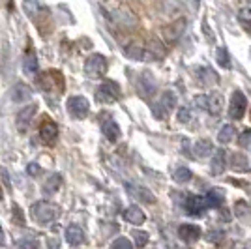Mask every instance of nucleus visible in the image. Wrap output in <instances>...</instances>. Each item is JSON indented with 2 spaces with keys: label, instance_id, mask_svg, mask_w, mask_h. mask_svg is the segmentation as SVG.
<instances>
[{
  "label": "nucleus",
  "instance_id": "obj_1",
  "mask_svg": "<svg viewBox=\"0 0 251 249\" xmlns=\"http://www.w3.org/2000/svg\"><path fill=\"white\" fill-rule=\"evenodd\" d=\"M100 6H101L105 17L118 26H133L135 25V17L126 6V0H100Z\"/></svg>",
  "mask_w": 251,
  "mask_h": 249
},
{
  "label": "nucleus",
  "instance_id": "obj_2",
  "mask_svg": "<svg viewBox=\"0 0 251 249\" xmlns=\"http://www.w3.org/2000/svg\"><path fill=\"white\" fill-rule=\"evenodd\" d=\"M30 216L38 225H51L60 218V208L49 200H40L30 208Z\"/></svg>",
  "mask_w": 251,
  "mask_h": 249
},
{
  "label": "nucleus",
  "instance_id": "obj_3",
  "mask_svg": "<svg viewBox=\"0 0 251 249\" xmlns=\"http://www.w3.org/2000/svg\"><path fill=\"white\" fill-rule=\"evenodd\" d=\"M120 84L116 83V81H111V79H107L103 83L100 84V88L96 90V100L100 101V103H115L116 100L120 98Z\"/></svg>",
  "mask_w": 251,
  "mask_h": 249
},
{
  "label": "nucleus",
  "instance_id": "obj_4",
  "mask_svg": "<svg viewBox=\"0 0 251 249\" xmlns=\"http://www.w3.org/2000/svg\"><path fill=\"white\" fill-rule=\"evenodd\" d=\"M105 72H107V58L100 52H94L86 58L84 62V73L92 79H98V77H103Z\"/></svg>",
  "mask_w": 251,
  "mask_h": 249
},
{
  "label": "nucleus",
  "instance_id": "obj_5",
  "mask_svg": "<svg viewBox=\"0 0 251 249\" xmlns=\"http://www.w3.org/2000/svg\"><path fill=\"white\" fill-rule=\"evenodd\" d=\"M38 81H40V84H42V88L45 92H51V90H54V92L58 94L64 92V77L62 73L56 72V70L45 72Z\"/></svg>",
  "mask_w": 251,
  "mask_h": 249
},
{
  "label": "nucleus",
  "instance_id": "obj_6",
  "mask_svg": "<svg viewBox=\"0 0 251 249\" xmlns=\"http://www.w3.org/2000/svg\"><path fill=\"white\" fill-rule=\"evenodd\" d=\"M66 107H68V113L77 120H83V118H86V114L90 113V103L84 96H72L68 100Z\"/></svg>",
  "mask_w": 251,
  "mask_h": 249
},
{
  "label": "nucleus",
  "instance_id": "obj_7",
  "mask_svg": "<svg viewBox=\"0 0 251 249\" xmlns=\"http://www.w3.org/2000/svg\"><path fill=\"white\" fill-rule=\"evenodd\" d=\"M246 109H248V98H246V94L240 92V90H234L232 96H230L229 116L232 120H240L242 116L246 114Z\"/></svg>",
  "mask_w": 251,
  "mask_h": 249
},
{
  "label": "nucleus",
  "instance_id": "obj_8",
  "mask_svg": "<svg viewBox=\"0 0 251 249\" xmlns=\"http://www.w3.org/2000/svg\"><path fill=\"white\" fill-rule=\"evenodd\" d=\"M186 30V19L182 17V19H176L175 23H171L167 25L163 30H161V38H163V43H169V45H173V43H176L180 40V36L184 34Z\"/></svg>",
  "mask_w": 251,
  "mask_h": 249
},
{
  "label": "nucleus",
  "instance_id": "obj_9",
  "mask_svg": "<svg viewBox=\"0 0 251 249\" xmlns=\"http://www.w3.org/2000/svg\"><path fill=\"white\" fill-rule=\"evenodd\" d=\"M175 107H176V96H175V92L167 90V92H163L159 103L152 105V111H154V116H156V118H165L169 111H173Z\"/></svg>",
  "mask_w": 251,
  "mask_h": 249
},
{
  "label": "nucleus",
  "instance_id": "obj_10",
  "mask_svg": "<svg viewBox=\"0 0 251 249\" xmlns=\"http://www.w3.org/2000/svg\"><path fill=\"white\" fill-rule=\"evenodd\" d=\"M137 86H139V94H141L143 98H152V96L156 94V88H157L156 79H154V75L148 72V70L139 75Z\"/></svg>",
  "mask_w": 251,
  "mask_h": 249
},
{
  "label": "nucleus",
  "instance_id": "obj_11",
  "mask_svg": "<svg viewBox=\"0 0 251 249\" xmlns=\"http://www.w3.org/2000/svg\"><path fill=\"white\" fill-rule=\"evenodd\" d=\"M195 77H197L199 86H216V84L220 83V75L214 72L212 68H206V66H199L195 70Z\"/></svg>",
  "mask_w": 251,
  "mask_h": 249
},
{
  "label": "nucleus",
  "instance_id": "obj_12",
  "mask_svg": "<svg viewBox=\"0 0 251 249\" xmlns=\"http://www.w3.org/2000/svg\"><path fill=\"white\" fill-rule=\"evenodd\" d=\"M126 189L131 197H135V200L143 202V204H154L156 202V197L150 193V189L143 186H137V184H126Z\"/></svg>",
  "mask_w": 251,
  "mask_h": 249
},
{
  "label": "nucleus",
  "instance_id": "obj_13",
  "mask_svg": "<svg viewBox=\"0 0 251 249\" xmlns=\"http://www.w3.org/2000/svg\"><path fill=\"white\" fill-rule=\"evenodd\" d=\"M36 113H38V105L30 103V105H26L25 109H21L19 114L15 116V122H17V127H19V131H21V133L26 131V127L30 125L32 118H34V114Z\"/></svg>",
  "mask_w": 251,
  "mask_h": 249
},
{
  "label": "nucleus",
  "instance_id": "obj_14",
  "mask_svg": "<svg viewBox=\"0 0 251 249\" xmlns=\"http://www.w3.org/2000/svg\"><path fill=\"white\" fill-rule=\"evenodd\" d=\"M101 131H103L105 139L111 141V143H116L118 137H120V127H118V124L109 116V113H105V118H103V122H101Z\"/></svg>",
  "mask_w": 251,
  "mask_h": 249
},
{
  "label": "nucleus",
  "instance_id": "obj_15",
  "mask_svg": "<svg viewBox=\"0 0 251 249\" xmlns=\"http://www.w3.org/2000/svg\"><path fill=\"white\" fill-rule=\"evenodd\" d=\"M184 208L189 216H201L208 208V202H206V197H188L184 202Z\"/></svg>",
  "mask_w": 251,
  "mask_h": 249
},
{
  "label": "nucleus",
  "instance_id": "obj_16",
  "mask_svg": "<svg viewBox=\"0 0 251 249\" xmlns=\"http://www.w3.org/2000/svg\"><path fill=\"white\" fill-rule=\"evenodd\" d=\"M40 137H42V141L45 145H52L56 141V137H58V125L54 124L52 120L42 122V125H40Z\"/></svg>",
  "mask_w": 251,
  "mask_h": 249
},
{
  "label": "nucleus",
  "instance_id": "obj_17",
  "mask_svg": "<svg viewBox=\"0 0 251 249\" xmlns=\"http://www.w3.org/2000/svg\"><path fill=\"white\" fill-rule=\"evenodd\" d=\"M124 54L131 60H150V54H148V49L143 47L141 43L131 42L129 45L124 47Z\"/></svg>",
  "mask_w": 251,
  "mask_h": 249
},
{
  "label": "nucleus",
  "instance_id": "obj_18",
  "mask_svg": "<svg viewBox=\"0 0 251 249\" xmlns=\"http://www.w3.org/2000/svg\"><path fill=\"white\" fill-rule=\"evenodd\" d=\"M201 234H202V230H201L199 225H189V223H186V225H180L178 227V236H180V240H184L188 244L197 242L201 238Z\"/></svg>",
  "mask_w": 251,
  "mask_h": 249
},
{
  "label": "nucleus",
  "instance_id": "obj_19",
  "mask_svg": "<svg viewBox=\"0 0 251 249\" xmlns=\"http://www.w3.org/2000/svg\"><path fill=\"white\" fill-rule=\"evenodd\" d=\"M225 167H227V152L225 150H216V154H214L212 161H210V173H212V176L223 174Z\"/></svg>",
  "mask_w": 251,
  "mask_h": 249
},
{
  "label": "nucleus",
  "instance_id": "obj_20",
  "mask_svg": "<svg viewBox=\"0 0 251 249\" xmlns=\"http://www.w3.org/2000/svg\"><path fill=\"white\" fill-rule=\"evenodd\" d=\"M66 240H68V244L74 246V248L81 246V244L84 242L83 228L79 227V225H70V227L66 228Z\"/></svg>",
  "mask_w": 251,
  "mask_h": 249
},
{
  "label": "nucleus",
  "instance_id": "obj_21",
  "mask_svg": "<svg viewBox=\"0 0 251 249\" xmlns=\"http://www.w3.org/2000/svg\"><path fill=\"white\" fill-rule=\"evenodd\" d=\"M234 216L240 219L244 225L251 227V204H248L246 200H238L234 204Z\"/></svg>",
  "mask_w": 251,
  "mask_h": 249
},
{
  "label": "nucleus",
  "instance_id": "obj_22",
  "mask_svg": "<svg viewBox=\"0 0 251 249\" xmlns=\"http://www.w3.org/2000/svg\"><path fill=\"white\" fill-rule=\"evenodd\" d=\"M230 169L236 171V173H248L250 171V161H248L246 154H240V152L230 154Z\"/></svg>",
  "mask_w": 251,
  "mask_h": 249
},
{
  "label": "nucleus",
  "instance_id": "obj_23",
  "mask_svg": "<svg viewBox=\"0 0 251 249\" xmlns=\"http://www.w3.org/2000/svg\"><path fill=\"white\" fill-rule=\"evenodd\" d=\"M124 219L127 221V223H131V225H143L145 223V212L141 210L139 206H129L127 210L124 212Z\"/></svg>",
  "mask_w": 251,
  "mask_h": 249
},
{
  "label": "nucleus",
  "instance_id": "obj_24",
  "mask_svg": "<svg viewBox=\"0 0 251 249\" xmlns=\"http://www.w3.org/2000/svg\"><path fill=\"white\" fill-rule=\"evenodd\" d=\"M60 187H62V176L60 174H51L45 180V184H43V195L52 197Z\"/></svg>",
  "mask_w": 251,
  "mask_h": 249
},
{
  "label": "nucleus",
  "instance_id": "obj_25",
  "mask_svg": "<svg viewBox=\"0 0 251 249\" xmlns=\"http://www.w3.org/2000/svg\"><path fill=\"white\" fill-rule=\"evenodd\" d=\"M223 105H225V101H223V96H221V94H218V92L208 94V107H206V111H208L210 114L220 116L221 111H223Z\"/></svg>",
  "mask_w": 251,
  "mask_h": 249
},
{
  "label": "nucleus",
  "instance_id": "obj_26",
  "mask_svg": "<svg viewBox=\"0 0 251 249\" xmlns=\"http://www.w3.org/2000/svg\"><path fill=\"white\" fill-rule=\"evenodd\" d=\"M11 98H13V101L15 103H21V101H26V100H30L32 98V90L26 86V84L23 83H17L15 84V88H13V92H11Z\"/></svg>",
  "mask_w": 251,
  "mask_h": 249
},
{
  "label": "nucleus",
  "instance_id": "obj_27",
  "mask_svg": "<svg viewBox=\"0 0 251 249\" xmlns=\"http://www.w3.org/2000/svg\"><path fill=\"white\" fill-rule=\"evenodd\" d=\"M212 150H214V145L210 143L208 139H201L193 145V154L197 157H208L212 154Z\"/></svg>",
  "mask_w": 251,
  "mask_h": 249
},
{
  "label": "nucleus",
  "instance_id": "obj_28",
  "mask_svg": "<svg viewBox=\"0 0 251 249\" xmlns=\"http://www.w3.org/2000/svg\"><path fill=\"white\" fill-rule=\"evenodd\" d=\"M223 200H225V195H223V191H221L220 187H214V189H210L208 195H206V202H208V208H221Z\"/></svg>",
  "mask_w": 251,
  "mask_h": 249
},
{
  "label": "nucleus",
  "instance_id": "obj_29",
  "mask_svg": "<svg viewBox=\"0 0 251 249\" xmlns=\"http://www.w3.org/2000/svg\"><path fill=\"white\" fill-rule=\"evenodd\" d=\"M23 70H25V73H28V75L38 72V58H36L34 51H28L25 54V58H23Z\"/></svg>",
  "mask_w": 251,
  "mask_h": 249
},
{
  "label": "nucleus",
  "instance_id": "obj_30",
  "mask_svg": "<svg viewBox=\"0 0 251 249\" xmlns=\"http://www.w3.org/2000/svg\"><path fill=\"white\" fill-rule=\"evenodd\" d=\"M232 137H234V125L225 124L220 129V133H218V141H220L221 145H227V143L232 141Z\"/></svg>",
  "mask_w": 251,
  "mask_h": 249
},
{
  "label": "nucleus",
  "instance_id": "obj_31",
  "mask_svg": "<svg viewBox=\"0 0 251 249\" xmlns=\"http://www.w3.org/2000/svg\"><path fill=\"white\" fill-rule=\"evenodd\" d=\"M173 178H175L176 184H186V182L191 180V171H189L188 167H178L176 171H175V174H173Z\"/></svg>",
  "mask_w": 251,
  "mask_h": 249
},
{
  "label": "nucleus",
  "instance_id": "obj_32",
  "mask_svg": "<svg viewBox=\"0 0 251 249\" xmlns=\"http://www.w3.org/2000/svg\"><path fill=\"white\" fill-rule=\"evenodd\" d=\"M216 58H218V64H220L221 68H225V70L230 68V54L225 47H220V49L216 51Z\"/></svg>",
  "mask_w": 251,
  "mask_h": 249
},
{
  "label": "nucleus",
  "instance_id": "obj_33",
  "mask_svg": "<svg viewBox=\"0 0 251 249\" xmlns=\"http://www.w3.org/2000/svg\"><path fill=\"white\" fill-rule=\"evenodd\" d=\"M23 8H25V13L28 15V17H36L38 13H40V4H38V0H25L23 2Z\"/></svg>",
  "mask_w": 251,
  "mask_h": 249
},
{
  "label": "nucleus",
  "instance_id": "obj_34",
  "mask_svg": "<svg viewBox=\"0 0 251 249\" xmlns=\"http://www.w3.org/2000/svg\"><path fill=\"white\" fill-rule=\"evenodd\" d=\"M131 236H133V242H135L137 248H145L148 244V234L145 230H133Z\"/></svg>",
  "mask_w": 251,
  "mask_h": 249
},
{
  "label": "nucleus",
  "instance_id": "obj_35",
  "mask_svg": "<svg viewBox=\"0 0 251 249\" xmlns=\"http://www.w3.org/2000/svg\"><path fill=\"white\" fill-rule=\"evenodd\" d=\"M111 249H133V244L127 238H124V236H120V238H116L111 244Z\"/></svg>",
  "mask_w": 251,
  "mask_h": 249
},
{
  "label": "nucleus",
  "instance_id": "obj_36",
  "mask_svg": "<svg viewBox=\"0 0 251 249\" xmlns=\"http://www.w3.org/2000/svg\"><path fill=\"white\" fill-rule=\"evenodd\" d=\"M238 19L244 23H251V2L246 4V6H242L240 10H238Z\"/></svg>",
  "mask_w": 251,
  "mask_h": 249
},
{
  "label": "nucleus",
  "instance_id": "obj_37",
  "mask_svg": "<svg viewBox=\"0 0 251 249\" xmlns=\"http://www.w3.org/2000/svg\"><path fill=\"white\" fill-rule=\"evenodd\" d=\"M19 249H38V238H34V236H28V238H25V240H21L19 244Z\"/></svg>",
  "mask_w": 251,
  "mask_h": 249
},
{
  "label": "nucleus",
  "instance_id": "obj_38",
  "mask_svg": "<svg viewBox=\"0 0 251 249\" xmlns=\"http://www.w3.org/2000/svg\"><path fill=\"white\" fill-rule=\"evenodd\" d=\"M176 118H178V122H180V124H188L189 120H191V114H189L188 107H180V109H178Z\"/></svg>",
  "mask_w": 251,
  "mask_h": 249
},
{
  "label": "nucleus",
  "instance_id": "obj_39",
  "mask_svg": "<svg viewBox=\"0 0 251 249\" xmlns=\"http://www.w3.org/2000/svg\"><path fill=\"white\" fill-rule=\"evenodd\" d=\"M238 145L244 146V148H251V129L242 131L240 137H238Z\"/></svg>",
  "mask_w": 251,
  "mask_h": 249
},
{
  "label": "nucleus",
  "instance_id": "obj_40",
  "mask_svg": "<svg viewBox=\"0 0 251 249\" xmlns=\"http://www.w3.org/2000/svg\"><path fill=\"white\" fill-rule=\"evenodd\" d=\"M193 103H195L197 109L206 111V107H208V96H195V98H193Z\"/></svg>",
  "mask_w": 251,
  "mask_h": 249
},
{
  "label": "nucleus",
  "instance_id": "obj_41",
  "mask_svg": "<svg viewBox=\"0 0 251 249\" xmlns=\"http://www.w3.org/2000/svg\"><path fill=\"white\" fill-rule=\"evenodd\" d=\"M0 180L4 182V187H6V189H11L10 174H8V169H4V167H0Z\"/></svg>",
  "mask_w": 251,
  "mask_h": 249
},
{
  "label": "nucleus",
  "instance_id": "obj_42",
  "mask_svg": "<svg viewBox=\"0 0 251 249\" xmlns=\"http://www.w3.org/2000/svg\"><path fill=\"white\" fill-rule=\"evenodd\" d=\"M26 173H28L30 176H40V174H42V167L38 165V163H30V165L26 167Z\"/></svg>",
  "mask_w": 251,
  "mask_h": 249
},
{
  "label": "nucleus",
  "instance_id": "obj_43",
  "mask_svg": "<svg viewBox=\"0 0 251 249\" xmlns=\"http://www.w3.org/2000/svg\"><path fill=\"white\" fill-rule=\"evenodd\" d=\"M13 219H15V221H17L19 225H25V218H23V212H21V208L17 206V204L13 206Z\"/></svg>",
  "mask_w": 251,
  "mask_h": 249
},
{
  "label": "nucleus",
  "instance_id": "obj_44",
  "mask_svg": "<svg viewBox=\"0 0 251 249\" xmlns=\"http://www.w3.org/2000/svg\"><path fill=\"white\" fill-rule=\"evenodd\" d=\"M221 238H223V234H221L220 230H212V232H208V240H210V242H220Z\"/></svg>",
  "mask_w": 251,
  "mask_h": 249
},
{
  "label": "nucleus",
  "instance_id": "obj_45",
  "mask_svg": "<svg viewBox=\"0 0 251 249\" xmlns=\"http://www.w3.org/2000/svg\"><path fill=\"white\" fill-rule=\"evenodd\" d=\"M0 244H4V230L0 227Z\"/></svg>",
  "mask_w": 251,
  "mask_h": 249
},
{
  "label": "nucleus",
  "instance_id": "obj_46",
  "mask_svg": "<svg viewBox=\"0 0 251 249\" xmlns=\"http://www.w3.org/2000/svg\"><path fill=\"white\" fill-rule=\"evenodd\" d=\"M199 2H201V0H195V4H199Z\"/></svg>",
  "mask_w": 251,
  "mask_h": 249
},
{
  "label": "nucleus",
  "instance_id": "obj_47",
  "mask_svg": "<svg viewBox=\"0 0 251 249\" xmlns=\"http://www.w3.org/2000/svg\"><path fill=\"white\" fill-rule=\"evenodd\" d=\"M248 2H251V0H248Z\"/></svg>",
  "mask_w": 251,
  "mask_h": 249
}]
</instances>
